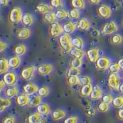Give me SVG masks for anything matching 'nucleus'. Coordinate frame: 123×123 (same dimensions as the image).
Segmentation results:
<instances>
[{
  "label": "nucleus",
  "instance_id": "f257e3e1",
  "mask_svg": "<svg viewBox=\"0 0 123 123\" xmlns=\"http://www.w3.org/2000/svg\"><path fill=\"white\" fill-rule=\"evenodd\" d=\"M71 39H72L69 34L64 33L62 35L59 39L60 48L66 52H70L73 48L71 43Z\"/></svg>",
  "mask_w": 123,
  "mask_h": 123
},
{
  "label": "nucleus",
  "instance_id": "f03ea898",
  "mask_svg": "<svg viewBox=\"0 0 123 123\" xmlns=\"http://www.w3.org/2000/svg\"><path fill=\"white\" fill-rule=\"evenodd\" d=\"M22 15V11L21 8L18 6H15L11 10L9 15V19L12 24H18L21 22Z\"/></svg>",
  "mask_w": 123,
  "mask_h": 123
},
{
  "label": "nucleus",
  "instance_id": "7ed1b4c3",
  "mask_svg": "<svg viewBox=\"0 0 123 123\" xmlns=\"http://www.w3.org/2000/svg\"><path fill=\"white\" fill-rule=\"evenodd\" d=\"M119 28L115 21H110L107 22L102 27L101 33L103 35H111L114 33L116 32L118 30Z\"/></svg>",
  "mask_w": 123,
  "mask_h": 123
},
{
  "label": "nucleus",
  "instance_id": "20e7f679",
  "mask_svg": "<svg viewBox=\"0 0 123 123\" xmlns=\"http://www.w3.org/2000/svg\"><path fill=\"white\" fill-rule=\"evenodd\" d=\"M36 67L33 65L28 66L27 67L24 68L21 71L20 76L22 79L26 81L32 80L35 76V71H36Z\"/></svg>",
  "mask_w": 123,
  "mask_h": 123
},
{
  "label": "nucleus",
  "instance_id": "39448f33",
  "mask_svg": "<svg viewBox=\"0 0 123 123\" xmlns=\"http://www.w3.org/2000/svg\"><path fill=\"white\" fill-rule=\"evenodd\" d=\"M64 31L63 27L59 22H55L50 24L49 28V33L52 37H57L60 36Z\"/></svg>",
  "mask_w": 123,
  "mask_h": 123
},
{
  "label": "nucleus",
  "instance_id": "423d86ee",
  "mask_svg": "<svg viewBox=\"0 0 123 123\" xmlns=\"http://www.w3.org/2000/svg\"><path fill=\"white\" fill-rule=\"evenodd\" d=\"M108 84L111 89L118 91L121 83L120 80L117 73H111L110 74L108 80Z\"/></svg>",
  "mask_w": 123,
  "mask_h": 123
},
{
  "label": "nucleus",
  "instance_id": "0eeeda50",
  "mask_svg": "<svg viewBox=\"0 0 123 123\" xmlns=\"http://www.w3.org/2000/svg\"><path fill=\"white\" fill-rule=\"evenodd\" d=\"M95 64H96L97 68L98 69L101 70H105L109 68L111 65V61L107 57L102 56V57H98V59L95 62Z\"/></svg>",
  "mask_w": 123,
  "mask_h": 123
},
{
  "label": "nucleus",
  "instance_id": "6e6552de",
  "mask_svg": "<svg viewBox=\"0 0 123 123\" xmlns=\"http://www.w3.org/2000/svg\"><path fill=\"white\" fill-rule=\"evenodd\" d=\"M97 13L100 17L103 18H108L111 17L112 14L111 9L106 4H102L97 9Z\"/></svg>",
  "mask_w": 123,
  "mask_h": 123
},
{
  "label": "nucleus",
  "instance_id": "1a4fd4ad",
  "mask_svg": "<svg viewBox=\"0 0 123 123\" xmlns=\"http://www.w3.org/2000/svg\"><path fill=\"white\" fill-rule=\"evenodd\" d=\"M54 67L52 65L49 63H44L39 65L37 68V72L41 76H46L52 73Z\"/></svg>",
  "mask_w": 123,
  "mask_h": 123
},
{
  "label": "nucleus",
  "instance_id": "9d476101",
  "mask_svg": "<svg viewBox=\"0 0 123 123\" xmlns=\"http://www.w3.org/2000/svg\"><path fill=\"white\" fill-rule=\"evenodd\" d=\"M3 81L7 86H14L16 84L17 81V75L14 72H7L3 76Z\"/></svg>",
  "mask_w": 123,
  "mask_h": 123
},
{
  "label": "nucleus",
  "instance_id": "9b49d317",
  "mask_svg": "<svg viewBox=\"0 0 123 123\" xmlns=\"http://www.w3.org/2000/svg\"><path fill=\"white\" fill-rule=\"evenodd\" d=\"M87 57L92 63H95L99 57V49L97 48H92L86 52Z\"/></svg>",
  "mask_w": 123,
  "mask_h": 123
},
{
  "label": "nucleus",
  "instance_id": "f8f14e48",
  "mask_svg": "<svg viewBox=\"0 0 123 123\" xmlns=\"http://www.w3.org/2000/svg\"><path fill=\"white\" fill-rule=\"evenodd\" d=\"M38 89H39V87L38 86L31 83H27L23 87V90H24L25 94L28 95H32V94L37 93L38 92Z\"/></svg>",
  "mask_w": 123,
  "mask_h": 123
},
{
  "label": "nucleus",
  "instance_id": "ddd939ff",
  "mask_svg": "<svg viewBox=\"0 0 123 123\" xmlns=\"http://www.w3.org/2000/svg\"><path fill=\"white\" fill-rule=\"evenodd\" d=\"M36 9L39 13L45 14L48 12L52 11L53 7L44 3H39L36 7Z\"/></svg>",
  "mask_w": 123,
  "mask_h": 123
},
{
  "label": "nucleus",
  "instance_id": "4468645a",
  "mask_svg": "<svg viewBox=\"0 0 123 123\" xmlns=\"http://www.w3.org/2000/svg\"><path fill=\"white\" fill-rule=\"evenodd\" d=\"M102 94H103L102 90L98 86H96L94 87H93L92 91L89 95L90 98L92 100H97L102 97Z\"/></svg>",
  "mask_w": 123,
  "mask_h": 123
},
{
  "label": "nucleus",
  "instance_id": "2eb2a0df",
  "mask_svg": "<svg viewBox=\"0 0 123 123\" xmlns=\"http://www.w3.org/2000/svg\"><path fill=\"white\" fill-rule=\"evenodd\" d=\"M34 20L33 17L29 13H25L23 14L22 18V24L25 27H30L33 24Z\"/></svg>",
  "mask_w": 123,
  "mask_h": 123
},
{
  "label": "nucleus",
  "instance_id": "dca6fc26",
  "mask_svg": "<svg viewBox=\"0 0 123 123\" xmlns=\"http://www.w3.org/2000/svg\"><path fill=\"white\" fill-rule=\"evenodd\" d=\"M37 113L42 116H47L50 113V107L46 104H41L37 107Z\"/></svg>",
  "mask_w": 123,
  "mask_h": 123
},
{
  "label": "nucleus",
  "instance_id": "f3484780",
  "mask_svg": "<svg viewBox=\"0 0 123 123\" xmlns=\"http://www.w3.org/2000/svg\"><path fill=\"white\" fill-rule=\"evenodd\" d=\"M30 97L26 94H20L16 98V104L20 106H24L27 105L28 104Z\"/></svg>",
  "mask_w": 123,
  "mask_h": 123
},
{
  "label": "nucleus",
  "instance_id": "a211bd4d",
  "mask_svg": "<svg viewBox=\"0 0 123 123\" xmlns=\"http://www.w3.org/2000/svg\"><path fill=\"white\" fill-rule=\"evenodd\" d=\"M20 63H21V60H20L19 56H13L8 60L9 67L11 68H17L19 67Z\"/></svg>",
  "mask_w": 123,
  "mask_h": 123
},
{
  "label": "nucleus",
  "instance_id": "6ab92c4d",
  "mask_svg": "<svg viewBox=\"0 0 123 123\" xmlns=\"http://www.w3.org/2000/svg\"><path fill=\"white\" fill-rule=\"evenodd\" d=\"M41 102H42L41 97L39 95H33L30 97L28 104L27 105L30 107H37L39 104H41Z\"/></svg>",
  "mask_w": 123,
  "mask_h": 123
},
{
  "label": "nucleus",
  "instance_id": "aec40b11",
  "mask_svg": "<svg viewBox=\"0 0 123 123\" xmlns=\"http://www.w3.org/2000/svg\"><path fill=\"white\" fill-rule=\"evenodd\" d=\"M92 89H93V86L91 84L83 85L81 87V90H80V95L83 97H89L91 94Z\"/></svg>",
  "mask_w": 123,
  "mask_h": 123
},
{
  "label": "nucleus",
  "instance_id": "412c9836",
  "mask_svg": "<svg viewBox=\"0 0 123 123\" xmlns=\"http://www.w3.org/2000/svg\"><path fill=\"white\" fill-rule=\"evenodd\" d=\"M66 116L65 112L62 110L56 109L52 111L51 113V117L54 120L59 121L63 119Z\"/></svg>",
  "mask_w": 123,
  "mask_h": 123
},
{
  "label": "nucleus",
  "instance_id": "4be33fe9",
  "mask_svg": "<svg viewBox=\"0 0 123 123\" xmlns=\"http://www.w3.org/2000/svg\"><path fill=\"white\" fill-rule=\"evenodd\" d=\"M43 17L44 21L50 24L56 22V19H57V17L55 16V13L52 11L48 12L44 14Z\"/></svg>",
  "mask_w": 123,
  "mask_h": 123
},
{
  "label": "nucleus",
  "instance_id": "5701e85b",
  "mask_svg": "<svg viewBox=\"0 0 123 123\" xmlns=\"http://www.w3.org/2000/svg\"><path fill=\"white\" fill-rule=\"evenodd\" d=\"M72 45L76 49L83 50L84 47V43L83 39L80 37H74L71 39Z\"/></svg>",
  "mask_w": 123,
  "mask_h": 123
},
{
  "label": "nucleus",
  "instance_id": "b1692460",
  "mask_svg": "<svg viewBox=\"0 0 123 123\" xmlns=\"http://www.w3.org/2000/svg\"><path fill=\"white\" fill-rule=\"evenodd\" d=\"M63 29L65 33H73L76 29V24L72 22H68L63 25Z\"/></svg>",
  "mask_w": 123,
  "mask_h": 123
},
{
  "label": "nucleus",
  "instance_id": "393cba45",
  "mask_svg": "<svg viewBox=\"0 0 123 123\" xmlns=\"http://www.w3.org/2000/svg\"><path fill=\"white\" fill-rule=\"evenodd\" d=\"M91 23L86 18H82L78 23V27L81 30H87L91 27Z\"/></svg>",
  "mask_w": 123,
  "mask_h": 123
},
{
  "label": "nucleus",
  "instance_id": "a878e982",
  "mask_svg": "<svg viewBox=\"0 0 123 123\" xmlns=\"http://www.w3.org/2000/svg\"><path fill=\"white\" fill-rule=\"evenodd\" d=\"M31 31L29 28H21L18 31L17 33V38L20 39H25L30 37Z\"/></svg>",
  "mask_w": 123,
  "mask_h": 123
},
{
  "label": "nucleus",
  "instance_id": "bb28decb",
  "mask_svg": "<svg viewBox=\"0 0 123 123\" xmlns=\"http://www.w3.org/2000/svg\"><path fill=\"white\" fill-rule=\"evenodd\" d=\"M42 121V115H41L38 113L31 114L28 117V123H40Z\"/></svg>",
  "mask_w": 123,
  "mask_h": 123
},
{
  "label": "nucleus",
  "instance_id": "cd10ccee",
  "mask_svg": "<svg viewBox=\"0 0 123 123\" xmlns=\"http://www.w3.org/2000/svg\"><path fill=\"white\" fill-rule=\"evenodd\" d=\"M18 94V89L16 87H10L5 91V95L8 98H12L17 96Z\"/></svg>",
  "mask_w": 123,
  "mask_h": 123
},
{
  "label": "nucleus",
  "instance_id": "c85d7f7f",
  "mask_svg": "<svg viewBox=\"0 0 123 123\" xmlns=\"http://www.w3.org/2000/svg\"><path fill=\"white\" fill-rule=\"evenodd\" d=\"M70 55L73 56L74 58H78V59H82L86 54L85 52L81 49L73 48L70 51Z\"/></svg>",
  "mask_w": 123,
  "mask_h": 123
},
{
  "label": "nucleus",
  "instance_id": "c756f323",
  "mask_svg": "<svg viewBox=\"0 0 123 123\" xmlns=\"http://www.w3.org/2000/svg\"><path fill=\"white\" fill-rule=\"evenodd\" d=\"M9 68L8 60L4 58L0 59V74L6 73Z\"/></svg>",
  "mask_w": 123,
  "mask_h": 123
},
{
  "label": "nucleus",
  "instance_id": "7c9ffc66",
  "mask_svg": "<svg viewBox=\"0 0 123 123\" xmlns=\"http://www.w3.org/2000/svg\"><path fill=\"white\" fill-rule=\"evenodd\" d=\"M71 6L78 9H84L86 7L84 0H71Z\"/></svg>",
  "mask_w": 123,
  "mask_h": 123
},
{
  "label": "nucleus",
  "instance_id": "2f4dec72",
  "mask_svg": "<svg viewBox=\"0 0 123 123\" xmlns=\"http://www.w3.org/2000/svg\"><path fill=\"white\" fill-rule=\"evenodd\" d=\"M11 104L9 98H4L0 97V113L3 112L6 108L9 107Z\"/></svg>",
  "mask_w": 123,
  "mask_h": 123
},
{
  "label": "nucleus",
  "instance_id": "473e14b6",
  "mask_svg": "<svg viewBox=\"0 0 123 123\" xmlns=\"http://www.w3.org/2000/svg\"><path fill=\"white\" fill-rule=\"evenodd\" d=\"M14 53L17 56H21L26 53V47L24 44H18L14 48Z\"/></svg>",
  "mask_w": 123,
  "mask_h": 123
},
{
  "label": "nucleus",
  "instance_id": "72a5a7b5",
  "mask_svg": "<svg viewBox=\"0 0 123 123\" xmlns=\"http://www.w3.org/2000/svg\"><path fill=\"white\" fill-rule=\"evenodd\" d=\"M112 105L116 108H121L123 107V97L121 96L116 97L113 98L112 101Z\"/></svg>",
  "mask_w": 123,
  "mask_h": 123
},
{
  "label": "nucleus",
  "instance_id": "f704fd0d",
  "mask_svg": "<svg viewBox=\"0 0 123 123\" xmlns=\"http://www.w3.org/2000/svg\"><path fill=\"white\" fill-rule=\"evenodd\" d=\"M55 16L57 18L60 20L65 19L69 16V12L65 10L59 9L55 12Z\"/></svg>",
  "mask_w": 123,
  "mask_h": 123
},
{
  "label": "nucleus",
  "instance_id": "c9c22d12",
  "mask_svg": "<svg viewBox=\"0 0 123 123\" xmlns=\"http://www.w3.org/2000/svg\"><path fill=\"white\" fill-rule=\"evenodd\" d=\"M123 41V37L119 34H115L111 37V43L114 45H117L122 43Z\"/></svg>",
  "mask_w": 123,
  "mask_h": 123
},
{
  "label": "nucleus",
  "instance_id": "e433bc0d",
  "mask_svg": "<svg viewBox=\"0 0 123 123\" xmlns=\"http://www.w3.org/2000/svg\"><path fill=\"white\" fill-rule=\"evenodd\" d=\"M81 73L80 68H74L70 67L68 68V70L67 71V77L69 78L70 76H78Z\"/></svg>",
  "mask_w": 123,
  "mask_h": 123
},
{
  "label": "nucleus",
  "instance_id": "4c0bfd02",
  "mask_svg": "<svg viewBox=\"0 0 123 123\" xmlns=\"http://www.w3.org/2000/svg\"><path fill=\"white\" fill-rule=\"evenodd\" d=\"M83 65V60L82 59H78V58H73L70 61V65L71 67L80 68Z\"/></svg>",
  "mask_w": 123,
  "mask_h": 123
},
{
  "label": "nucleus",
  "instance_id": "58836bf2",
  "mask_svg": "<svg viewBox=\"0 0 123 123\" xmlns=\"http://www.w3.org/2000/svg\"><path fill=\"white\" fill-rule=\"evenodd\" d=\"M67 83L69 86H75L80 84V77L78 76H73L68 78Z\"/></svg>",
  "mask_w": 123,
  "mask_h": 123
},
{
  "label": "nucleus",
  "instance_id": "ea45409f",
  "mask_svg": "<svg viewBox=\"0 0 123 123\" xmlns=\"http://www.w3.org/2000/svg\"><path fill=\"white\" fill-rule=\"evenodd\" d=\"M50 90L49 87L47 86H43L41 88H39L38 91V95H39L41 97H47L49 94Z\"/></svg>",
  "mask_w": 123,
  "mask_h": 123
},
{
  "label": "nucleus",
  "instance_id": "a19ab883",
  "mask_svg": "<svg viewBox=\"0 0 123 123\" xmlns=\"http://www.w3.org/2000/svg\"><path fill=\"white\" fill-rule=\"evenodd\" d=\"M69 17L72 19H78L80 17V9L74 8L69 12Z\"/></svg>",
  "mask_w": 123,
  "mask_h": 123
},
{
  "label": "nucleus",
  "instance_id": "79ce46f5",
  "mask_svg": "<svg viewBox=\"0 0 123 123\" xmlns=\"http://www.w3.org/2000/svg\"><path fill=\"white\" fill-rule=\"evenodd\" d=\"M97 108H98V110L99 111L102 112V113H106L109 109V105L105 102H102L98 105Z\"/></svg>",
  "mask_w": 123,
  "mask_h": 123
},
{
  "label": "nucleus",
  "instance_id": "37998d69",
  "mask_svg": "<svg viewBox=\"0 0 123 123\" xmlns=\"http://www.w3.org/2000/svg\"><path fill=\"white\" fill-rule=\"evenodd\" d=\"M91 79L89 76H83L80 78V84L81 85L91 84Z\"/></svg>",
  "mask_w": 123,
  "mask_h": 123
},
{
  "label": "nucleus",
  "instance_id": "c03bdc74",
  "mask_svg": "<svg viewBox=\"0 0 123 123\" xmlns=\"http://www.w3.org/2000/svg\"><path fill=\"white\" fill-rule=\"evenodd\" d=\"M110 71L113 73H117L120 71L121 68L119 67L118 63H113V64L110 65L109 67Z\"/></svg>",
  "mask_w": 123,
  "mask_h": 123
},
{
  "label": "nucleus",
  "instance_id": "a18cd8bd",
  "mask_svg": "<svg viewBox=\"0 0 123 123\" xmlns=\"http://www.w3.org/2000/svg\"><path fill=\"white\" fill-rule=\"evenodd\" d=\"M50 6L55 8H59L62 6V0H50Z\"/></svg>",
  "mask_w": 123,
  "mask_h": 123
},
{
  "label": "nucleus",
  "instance_id": "49530a36",
  "mask_svg": "<svg viewBox=\"0 0 123 123\" xmlns=\"http://www.w3.org/2000/svg\"><path fill=\"white\" fill-rule=\"evenodd\" d=\"M113 100V97L110 95H105L102 97V102H105L108 105L112 103Z\"/></svg>",
  "mask_w": 123,
  "mask_h": 123
},
{
  "label": "nucleus",
  "instance_id": "de8ad7c7",
  "mask_svg": "<svg viewBox=\"0 0 123 123\" xmlns=\"http://www.w3.org/2000/svg\"><path fill=\"white\" fill-rule=\"evenodd\" d=\"M63 123H78V118L76 116H70L65 119Z\"/></svg>",
  "mask_w": 123,
  "mask_h": 123
},
{
  "label": "nucleus",
  "instance_id": "09e8293b",
  "mask_svg": "<svg viewBox=\"0 0 123 123\" xmlns=\"http://www.w3.org/2000/svg\"><path fill=\"white\" fill-rule=\"evenodd\" d=\"M2 123H15V119L12 116H7L3 119Z\"/></svg>",
  "mask_w": 123,
  "mask_h": 123
},
{
  "label": "nucleus",
  "instance_id": "8fccbe9b",
  "mask_svg": "<svg viewBox=\"0 0 123 123\" xmlns=\"http://www.w3.org/2000/svg\"><path fill=\"white\" fill-rule=\"evenodd\" d=\"M86 115L89 117H93L95 115V110L93 108H90L86 111Z\"/></svg>",
  "mask_w": 123,
  "mask_h": 123
},
{
  "label": "nucleus",
  "instance_id": "3c124183",
  "mask_svg": "<svg viewBox=\"0 0 123 123\" xmlns=\"http://www.w3.org/2000/svg\"><path fill=\"white\" fill-rule=\"evenodd\" d=\"M117 118L120 120L123 121V108H119L118 110V111H117Z\"/></svg>",
  "mask_w": 123,
  "mask_h": 123
},
{
  "label": "nucleus",
  "instance_id": "603ef678",
  "mask_svg": "<svg viewBox=\"0 0 123 123\" xmlns=\"http://www.w3.org/2000/svg\"><path fill=\"white\" fill-rule=\"evenodd\" d=\"M7 46V44L0 40V52L4 51V50L6 49Z\"/></svg>",
  "mask_w": 123,
  "mask_h": 123
},
{
  "label": "nucleus",
  "instance_id": "864d4df0",
  "mask_svg": "<svg viewBox=\"0 0 123 123\" xmlns=\"http://www.w3.org/2000/svg\"><path fill=\"white\" fill-rule=\"evenodd\" d=\"M9 0H0V6H6L8 5Z\"/></svg>",
  "mask_w": 123,
  "mask_h": 123
},
{
  "label": "nucleus",
  "instance_id": "5fc2aeb1",
  "mask_svg": "<svg viewBox=\"0 0 123 123\" xmlns=\"http://www.w3.org/2000/svg\"><path fill=\"white\" fill-rule=\"evenodd\" d=\"M89 2L92 4L97 5V4H98L100 3L101 0H89Z\"/></svg>",
  "mask_w": 123,
  "mask_h": 123
},
{
  "label": "nucleus",
  "instance_id": "6e6d98bb",
  "mask_svg": "<svg viewBox=\"0 0 123 123\" xmlns=\"http://www.w3.org/2000/svg\"><path fill=\"white\" fill-rule=\"evenodd\" d=\"M5 83L4 82V81L3 80H2V81H0V93H1V92L2 91V90L4 89V87H5Z\"/></svg>",
  "mask_w": 123,
  "mask_h": 123
},
{
  "label": "nucleus",
  "instance_id": "4d7b16f0",
  "mask_svg": "<svg viewBox=\"0 0 123 123\" xmlns=\"http://www.w3.org/2000/svg\"><path fill=\"white\" fill-rule=\"evenodd\" d=\"M117 63H118V65H119L121 70H123V58L119 59V61H118V62H117Z\"/></svg>",
  "mask_w": 123,
  "mask_h": 123
},
{
  "label": "nucleus",
  "instance_id": "13d9d810",
  "mask_svg": "<svg viewBox=\"0 0 123 123\" xmlns=\"http://www.w3.org/2000/svg\"><path fill=\"white\" fill-rule=\"evenodd\" d=\"M118 91L122 94H123V84H121L120 86L119 87V89H118Z\"/></svg>",
  "mask_w": 123,
  "mask_h": 123
},
{
  "label": "nucleus",
  "instance_id": "bf43d9fd",
  "mask_svg": "<svg viewBox=\"0 0 123 123\" xmlns=\"http://www.w3.org/2000/svg\"><path fill=\"white\" fill-rule=\"evenodd\" d=\"M44 123V121H42L41 122V123Z\"/></svg>",
  "mask_w": 123,
  "mask_h": 123
},
{
  "label": "nucleus",
  "instance_id": "052dcab7",
  "mask_svg": "<svg viewBox=\"0 0 123 123\" xmlns=\"http://www.w3.org/2000/svg\"></svg>",
  "mask_w": 123,
  "mask_h": 123
},
{
  "label": "nucleus",
  "instance_id": "680f3d73",
  "mask_svg": "<svg viewBox=\"0 0 123 123\" xmlns=\"http://www.w3.org/2000/svg\"></svg>",
  "mask_w": 123,
  "mask_h": 123
}]
</instances>
